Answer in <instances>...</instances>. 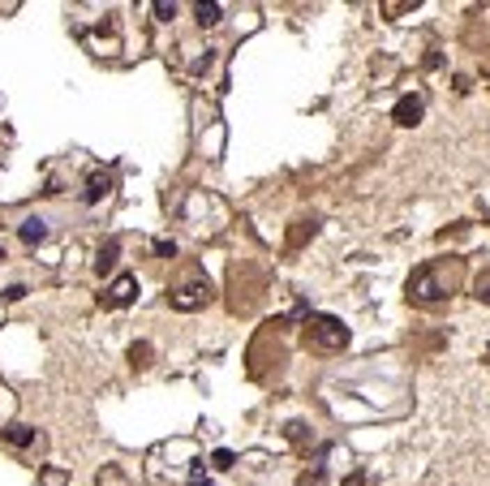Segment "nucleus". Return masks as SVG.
Returning a JSON list of instances; mask_svg holds the SVG:
<instances>
[{"label": "nucleus", "mask_w": 490, "mask_h": 486, "mask_svg": "<svg viewBox=\"0 0 490 486\" xmlns=\"http://www.w3.org/2000/svg\"><path fill=\"white\" fill-rule=\"evenodd\" d=\"M5 439H9L13 448H26V443H35V426L13 422V426H5Z\"/></svg>", "instance_id": "6e6552de"}, {"label": "nucleus", "mask_w": 490, "mask_h": 486, "mask_svg": "<svg viewBox=\"0 0 490 486\" xmlns=\"http://www.w3.org/2000/svg\"><path fill=\"white\" fill-rule=\"evenodd\" d=\"M232 460H237V456H232L228 448H220V452L211 456V465H215V469H232Z\"/></svg>", "instance_id": "2eb2a0df"}, {"label": "nucleus", "mask_w": 490, "mask_h": 486, "mask_svg": "<svg viewBox=\"0 0 490 486\" xmlns=\"http://www.w3.org/2000/svg\"><path fill=\"white\" fill-rule=\"evenodd\" d=\"M314 228H319V220H314V215H309V220H297V228L289 233V245H301V241H305V233L314 237Z\"/></svg>", "instance_id": "9b49d317"}, {"label": "nucleus", "mask_w": 490, "mask_h": 486, "mask_svg": "<svg viewBox=\"0 0 490 486\" xmlns=\"http://www.w3.org/2000/svg\"><path fill=\"white\" fill-rule=\"evenodd\" d=\"M116 254H121V245L116 241H108V245H99V259H95V271L103 275V271H112L116 267Z\"/></svg>", "instance_id": "1a4fd4ad"}, {"label": "nucleus", "mask_w": 490, "mask_h": 486, "mask_svg": "<svg viewBox=\"0 0 490 486\" xmlns=\"http://www.w3.org/2000/svg\"><path fill=\"white\" fill-rule=\"evenodd\" d=\"M155 254H160V259H176V245L172 241H155Z\"/></svg>", "instance_id": "f3484780"}, {"label": "nucleus", "mask_w": 490, "mask_h": 486, "mask_svg": "<svg viewBox=\"0 0 490 486\" xmlns=\"http://www.w3.org/2000/svg\"><path fill=\"white\" fill-rule=\"evenodd\" d=\"M190 486H206V473L202 469H190Z\"/></svg>", "instance_id": "6ab92c4d"}, {"label": "nucleus", "mask_w": 490, "mask_h": 486, "mask_svg": "<svg viewBox=\"0 0 490 486\" xmlns=\"http://www.w3.org/2000/svg\"><path fill=\"white\" fill-rule=\"evenodd\" d=\"M297 486H327V473H323V469L314 465L309 473H301V482H297Z\"/></svg>", "instance_id": "4468645a"}, {"label": "nucleus", "mask_w": 490, "mask_h": 486, "mask_svg": "<svg viewBox=\"0 0 490 486\" xmlns=\"http://www.w3.org/2000/svg\"><path fill=\"white\" fill-rule=\"evenodd\" d=\"M17 237H22L26 245H39V241L47 237V224H43L39 215H31V220H22V228H17Z\"/></svg>", "instance_id": "0eeeda50"}, {"label": "nucleus", "mask_w": 490, "mask_h": 486, "mask_svg": "<svg viewBox=\"0 0 490 486\" xmlns=\"http://www.w3.org/2000/svg\"><path fill=\"white\" fill-rule=\"evenodd\" d=\"M129 357H134V366H146V357H151V349H146V344H134V349H129Z\"/></svg>", "instance_id": "dca6fc26"}, {"label": "nucleus", "mask_w": 490, "mask_h": 486, "mask_svg": "<svg viewBox=\"0 0 490 486\" xmlns=\"http://www.w3.org/2000/svg\"><path fill=\"white\" fill-rule=\"evenodd\" d=\"M108 194H112V176H108V172H91L82 198H86V202H99V198H108Z\"/></svg>", "instance_id": "423d86ee"}, {"label": "nucleus", "mask_w": 490, "mask_h": 486, "mask_svg": "<svg viewBox=\"0 0 490 486\" xmlns=\"http://www.w3.org/2000/svg\"><path fill=\"white\" fill-rule=\"evenodd\" d=\"M422 112H426V108H422V99H418V95H404L400 104L392 108L396 125H418V121H422Z\"/></svg>", "instance_id": "39448f33"}, {"label": "nucleus", "mask_w": 490, "mask_h": 486, "mask_svg": "<svg viewBox=\"0 0 490 486\" xmlns=\"http://www.w3.org/2000/svg\"><path fill=\"white\" fill-rule=\"evenodd\" d=\"M464 284V263L460 259H430L408 275V301L413 305H443L460 293Z\"/></svg>", "instance_id": "f257e3e1"}, {"label": "nucleus", "mask_w": 490, "mask_h": 486, "mask_svg": "<svg viewBox=\"0 0 490 486\" xmlns=\"http://www.w3.org/2000/svg\"><path fill=\"white\" fill-rule=\"evenodd\" d=\"M194 17H198V26H215L224 17V9L220 5H194Z\"/></svg>", "instance_id": "9d476101"}, {"label": "nucleus", "mask_w": 490, "mask_h": 486, "mask_svg": "<svg viewBox=\"0 0 490 486\" xmlns=\"http://www.w3.org/2000/svg\"><path fill=\"white\" fill-rule=\"evenodd\" d=\"M138 297V275H116L108 289H103V305H129Z\"/></svg>", "instance_id": "20e7f679"}, {"label": "nucleus", "mask_w": 490, "mask_h": 486, "mask_svg": "<svg viewBox=\"0 0 490 486\" xmlns=\"http://www.w3.org/2000/svg\"><path fill=\"white\" fill-rule=\"evenodd\" d=\"M344 486H366V473H361V469H357V473H353V478H349Z\"/></svg>", "instance_id": "aec40b11"}, {"label": "nucleus", "mask_w": 490, "mask_h": 486, "mask_svg": "<svg viewBox=\"0 0 490 486\" xmlns=\"http://www.w3.org/2000/svg\"><path fill=\"white\" fill-rule=\"evenodd\" d=\"M155 13H160L164 22H172V13H176V5H168V0H160V5H155Z\"/></svg>", "instance_id": "a211bd4d"}, {"label": "nucleus", "mask_w": 490, "mask_h": 486, "mask_svg": "<svg viewBox=\"0 0 490 486\" xmlns=\"http://www.w3.org/2000/svg\"><path fill=\"white\" fill-rule=\"evenodd\" d=\"M473 297H477V301H486V305H490V267H486V271H482V275H477V280H473Z\"/></svg>", "instance_id": "f8f14e48"}, {"label": "nucleus", "mask_w": 490, "mask_h": 486, "mask_svg": "<svg viewBox=\"0 0 490 486\" xmlns=\"http://www.w3.org/2000/svg\"><path fill=\"white\" fill-rule=\"evenodd\" d=\"M211 280L206 275H190L185 284H176L172 293H168V301H172V310H181V314H194V310H202L206 301H211Z\"/></svg>", "instance_id": "7ed1b4c3"}, {"label": "nucleus", "mask_w": 490, "mask_h": 486, "mask_svg": "<svg viewBox=\"0 0 490 486\" xmlns=\"http://www.w3.org/2000/svg\"><path fill=\"white\" fill-rule=\"evenodd\" d=\"M305 349L331 357V353H344L349 349V327L335 319V314H309L305 319Z\"/></svg>", "instance_id": "f03ea898"}, {"label": "nucleus", "mask_w": 490, "mask_h": 486, "mask_svg": "<svg viewBox=\"0 0 490 486\" xmlns=\"http://www.w3.org/2000/svg\"><path fill=\"white\" fill-rule=\"evenodd\" d=\"M289 439H293V443H305V439H314V434H309L305 422H289Z\"/></svg>", "instance_id": "ddd939ff"}]
</instances>
